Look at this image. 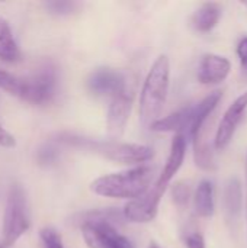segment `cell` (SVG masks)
Masks as SVG:
<instances>
[{
  "label": "cell",
  "instance_id": "1",
  "mask_svg": "<svg viewBox=\"0 0 247 248\" xmlns=\"http://www.w3.org/2000/svg\"><path fill=\"white\" fill-rule=\"evenodd\" d=\"M57 84V68L51 62L42 64L26 77H19L6 70H0V89L10 96L32 105L51 102L55 96Z\"/></svg>",
  "mask_w": 247,
  "mask_h": 248
},
{
  "label": "cell",
  "instance_id": "2",
  "mask_svg": "<svg viewBox=\"0 0 247 248\" xmlns=\"http://www.w3.org/2000/svg\"><path fill=\"white\" fill-rule=\"evenodd\" d=\"M121 214L114 209L89 211L76 217V224L82 228V235L89 248H134L132 243L122 235L114 222L121 219Z\"/></svg>",
  "mask_w": 247,
  "mask_h": 248
},
{
  "label": "cell",
  "instance_id": "3",
  "mask_svg": "<svg viewBox=\"0 0 247 248\" xmlns=\"http://www.w3.org/2000/svg\"><path fill=\"white\" fill-rule=\"evenodd\" d=\"M154 167L135 166L125 171L112 173L96 179L90 190L99 196L112 199H137L144 195L153 185Z\"/></svg>",
  "mask_w": 247,
  "mask_h": 248
},
{
  "label": "cell",
  "instance_id": "4",
  "mask_svg": "<svg viewBox=\"0 0 247 248\" xmlns=\"http://www.w3.org/2000/svg\"><path fill=\"white\" fill-rule=\"evenodd\" d=\"M58 138H60V142L66 145L92 151L118 164L144 166V163L150 161L154 157L153 148L148 145H143V144H128V142L109 141V140L98 141V140H90V138L70 135V134H61Z\"/></svg>",
  "mask_w": 247,
  "mask_h": 248
},
{
  "label": "cell",
  "instance_id": "5",
  "mask_svg": "<svg viewBox=\"0 0 247 248\" xmlns=\"http://www.w3.org/2000/svg\"><path fill=\"white\" fill-rule=\"evenodd\" d=\"M170 80V61L167 55H159L150 67L140 96V122L150 126L159 119L166 103Z\"/></svg>",
  "mask_w": 247,
  "mask_h": 248
},
{
  "label": "cell",
  "instance_id": "6",
  "mask_svg": "<svg viewBox=\"0 0 247 248\" xmlns=\"http://www.w3.org/2000/svg\"><path fill=\"white\" fill-rule=\"evenodd\" d=\"M31 228V212L26 192L20 183H12L7 190L4 217H3V238L0 248H10Z\"/></svg>",
  "mask_w": 247,
  "mask_h": 248
},
{
  "label": "cell",
  "instance_id": "7",
  "mask_svg": "<svg viewBox=\"0 0 247 248\" xmlns=\"http://www.w3.org/2000/svg\"><path fill=\"white\" fill-rule=\"evenodd\" d=\"M167 187L159 185V183H153L150 186V189L141 195L137 199L130 201L122 211V217L134 224H147L151 222L159 212V205L160 201L165 195Z\"/></svg>",
  "mask_w": 247,
  "mask_h": 248
},
{
  "label": "cell",
  "instance_id": "8",
  "mask_svg": "<svg viewBox=\"0 0 247 248\" xmlns=\"http://www.w3.org/2000/svg\"><path fill=\"white\" fill-rule=\"evenodd\" d=\"M132 99L134 93L128 84L111 97L106 115V134L109 141H118L124 135L131 115Z\"/></svg>",
  "mask_w": 247,
  "mask_h": 248
},
{
  "label": "cell",
  "instance_id": "9",
  "mask_svg": "<svg viewBox=\"0 0 247 248\" xmlns=\"http://www.w3.org/2000/svg\"><path fill=\"white\" fill-rule=\"evenodd\" d=\"M247 109V92L242 93L226 110L224 116L221 118L218 128H217V134H215V140H214V145L217 150H224L233 135L236 134V129L245 115Z\"/></svg>",
  "mask_w": 247,
  "mask_h": 248
},
{
  "label": "cell",
  "instance_id": "10",
  "mask_svg": "<svg viewBox=\"0 0 247 248\" xmlns=\"http://www.w3.org/2000/svg\"><path fill=\"white\" fill-rule=\"evenodd\" d=\"M127 77L114 68H96L87 77V89L95 96L112 97L127 86Z\"/></svg>",
  "mask_w": 247,
  "mask_h": 248
},
{
  "label": "cell",
  "instance_id": "11",
  "mask_svg": "<svg viewBox=\"0 0 247 248\" xmlns=\"http://www.w3.org/2000/svg\"><path fill=\"white\" fill-rule=\"evenodd\" d=\"M231 70V62L217 54H205L198 67V81L202 84H218L227 78Z\"/></svg>",
  "mask_w": 247,
  "mask_h": 248
},
{
  "label": "cell",
  "instance_id": "12",
  "mask_svg": "<svg viewBox=\"0 0 247 248\" xmlns=\"http://www.w3.org/2000/svg\"><path fill=\"white\" fill-rule=\"evenodd\" d=\"M185 155H186V137L182 134H176L175 138L172 140L170 153H169V157L166 160V164H165L160 176L157 177L156 183L167 187L170 180L175 177V174L182 167Z\"/></svg>",
  "mask_w": 247,
  "mask_h": 248
},
{
  "label": "cell",
  "instance_id": "13",
  "mask_svg": "<svg viewBox=\"0 0 247 248\" xmlns=\"http://www.w3.org/2000/svg\"><path fill=\"white\" fill-rule=\"evenodd\" d=\"M191 110H192V105L185 106L165 118H159L150 125V129L154 132H176V134L186 135L191 121Z\"/></svg>",
  "mask_w": 247,
  "mask_h": 248
},
{
  "label": "cell",
  "instance_id": "14",
  "mask_svg": "<svg viewBox=\"0 0 247 248\" xmlns=\"http://www.w3.org/2000/svg\"><path fill=\"white\" fill-rule=\"evenodd\" d=\"M242 183L237 177H231L230 180H227L223 193L224 212L229 222H237L242 212Z\"/></svg>",
  "mask_w": 247,
  "mask_h": 248
},
{
  "label": "cell",
  "instance_id": "15",
  "mask_svg": "<svg viewBox=\"0 0 247 248\" xmlns=\"http://www.w3.org/2000/svg\"><path fill=\"white\" fill-rule=\"evenodd\" d=\"M221 4L208 1L201 4L192 16V25L199 32H210L214 29L221 17Z\"/></svg>",
  "mask_w": 247,
  "mask_h": 248
},
{
  "label": "cell",
  "instance_id": "16",
  "mask_svg": "<svg viewBox=\"0 0 247 248\" xmlns=\"http://www.w3.org/2000/svg\"><path fill=\"white\" fill-rule=\"evenodd\" d=\"M20 57V49L13 38L9 23L0 17V60L4 62H16Z\"/></svg>",
  "mask_w": 247,
  "mask_h": 248
},
{
  "label": "cell",
  "instance_id": "17",
  "mask_svg": "<svg viewBox=\"0 0 247 248\" xmlns=\"http://www.w3.org/2000/svg\"><path fill=\"white\" fill-rule=\"evenodd\" d=\"M195 211L202 218H210L214 215V187L210 180H202L194 196Z\"/></svg>",
  "mask_w": 247,
  "mask_h": 248
},
{
  "label": "cell",
  "instance_id": "18",
  "mask_svg": "<svg viewBox=\"0 0 247 248\" xmlns=\"http://www.w3.org/2000/svg\"><path fill=\"white\" fill-rule=\"evenodd\" d=\"M191 195H192V189L188 182H178L172 186V201L181 209H185L188 206L191 201Z\"/></svg>",
  "mask_w": 247,
  "mask_h": 248
},
{
  "label": "cell",
  "instance_id": "19",
  "mask_svg": "<svg viewBox=\"0 0 247 248\" xmlns=\"http://www.w3.org/2000/svg\"><path fill=\"white\" fill-rule=\"evenodd\" d=\"M39 241L42 248H66L60 232L52 227H44L39 230Z\"/></svg>",
  "mask_w": 247,
  "mask_h": 248
},
{
  "label": "cell",
  "instance_id": "20",
  "mask_svg": "<svg viewBox=\"0 0 247 248\" xmlns=\"http://www.w3.org/2000/svg\"><path fill=\"white\" fill-rule=\"evenodd\" d=\"M45 9L51 13V15H57V16H64V15H70L74 12V9L79 6L74 1H63V0H55V1H47Z\"/></svg>",
  "mask_w": 247,
  "mask_h": 248
},
{
  "label": "cell",
  "instance_id": "21",
  "mask_svg": "<svg viewBox=\"0 0 247 248\" xmlns=\"http://www.w3.org/2000/svg\"><path fill=\"white\" fill-rule=\"evenodd\" d=\"M186 248H205V240L199 232H191L185 237Z\"/></svg>",
  "mask_w": 247,
  "mask_h": 248
},
{
  "label": "cell",
  "instance_id": "22",
  "mask_svg": "<svg viewBox=\"0 0 247 248\" xmlns=\"http://www.w3.org/2000/svg\"><path fill=\"white\" fill-rule=\"evenodd\" d=\"M0 147L3 148H13L16 147V140L12 134H9L1 125H0Z\"/></svg>",
  "mask_w": 247,
  "mask_h": 248
},
{
  "label": "cell",
  "instance_id": "23",
  "mask_svg": "<svg viewBox=\"0 0 247 248\" xmlns=\"http://www.w3.org/2000/svg\"><path fill=\"white\" fill-rule=\"evenodd\" d=\"M237 55H239V58H240L243 67L247 68V36H245V38L239 42V45H237Z\"/></svg>",
  "mask_w": 247,
  "mask_h": 248
},
{
  "label": "cell",
  "instance_id": "24",
  "mask_svg": "<svg viewBox=\"0 0 247 248\" xmlns=\"http://www.w3.org/2000/svg\"><path fill=\"white\" fill-rule=\"evenodd\" d=\"M246 217H247V155H246Z\"/></svg>",
  "mask_w": 247,
  "mask_h": 248
},
{
  "label": "cell",
  "instance_id": "25",
  "mask_svg": "<svg viewBox=\"0 0 247 248\" xmlns=\"http://www.w3.org/2000/svg\"><path fill=\"white\" fill-rule=\"evenodd\" d=\"M148 248H160L156 243H150V246H148Z\"/></svg>",
  "mask_w": 247,
  "mask_h": 248
}]
</instances>
